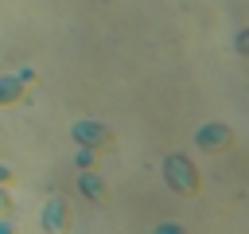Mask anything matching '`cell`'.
Wrapping results in <instances>:
<instances>
[{"instance_id":"7c38bea8","label":"cell","mask_w":249,"mask_h":234,"mask_svg":"<svg viewBox=\"0 0 249 234\" xmlns=\"http://www.w3.org/2000/svg\"><path fill=\"white\" fill-rule=\"evenodd\" d=\"M0 234H16V226L8 222V214H0Z\"/></svg>"},{"instance_id":"8fae6325","label":"cell","mask_w":249,"mask_h":234,"mask_svg":"<svg viewBox=\"0 0 249 234\" xmlns=\"http://www.w3.org/2000/svg\"><path fill=\"white\" fill-rule=\"evenodd\" d=\"M0 183H4V187L12 183V168H8V164H0Z\"/></svg>"},{"instance_id":"5b68a950","label":"cell","mask_w":249,"mask_h":234,"mask_svg":"<svg viewBox=\"0 0 249 234\" xmlns=\"http://www.w3.org/2000/svg\"><path fill=\"white\" fill-rule=\"evenodd\" d=\"M78 191H82L86 199H93V203L105 199V179L97 176V168H86V172L78 176Z\"/></svg>"},{"instance_id":"277c9868","label":"cell","mask_w":249,"mask_h":234,"mask_svg":"<svg viewBox=\"0 0 249 234\" xmlns=\"http://www.w3.org/2000/svg\"><path fill=\"white\" fill-rule=\"evenodd\" d=\"M195 144H198V148H206V152H222V148H230V144H233V129H230V125H222V121H206V125H198Z\"/></svg>"},{"instance_id":"8992f818","label":"cell","mask_w":249,"mask_h":234,"mask_svg":"<svg viewBox=\"0 0 249 234\" xmlns=\"http://www.w3.org/2000/svg\"><path fill=\"white\" fill-rule=\"evenodd\" d=\"M23 90H27V86H19L16 74H4V78H0V105H16V101L23 98Z\"/></svg>"},{"instance_id":"7a4b0ae2","label":"cell","mask_w":249,"mask_h":234,"mask_svg":"<svg viewBox=\"0 0 249 234\" xmlns=\"http://www.w3.org/2000/svg\"><path fill=\"white\" fill-rule=\"evenodd\" d=\"M39 218H43V230H47V234H66V230H70V203H66L62 195H47Z\"/></svg>"},{"instance_id":"6da1fadb","label":"cell","mask_w":249,"mask_h":234,"mask_svg":"<svg viewBox=\"0 0 249 234\" xmlns=\"http://www.w3.org/2000/svg\"><path fill=\"white\" fill-rule=\"evenodd\" d=\"M163 183L175 191V195H195L198 191V168L183 156V152H171L167 160H163Z\"/></svg>"},{"instance_id":"ba28073f","label":"cell","mask_w":249,"mask_h":234,"mask_svg":"<svg viewBox=\"0 0 249 234\" xmlns=\"http://www.w3.org/2000/svg\"><path fill=\"white\" fill-rule=\"evenodd\" d=\"M152 234H187V230H183L179 222H160V226H156Z\"/></svg>"},{"instance_id":"52a82bcc","label":"cell","mask_w":249,"mask_h":234,"mask_svg":"<svg viewBox=\"0 0 249 234\" xmlns=\"http://www.w3.org/2000/svg\"><path fill=\"white\" fill-rule=\"evenodd\" d=\"M74 164H78L82 172H86V168H97V152H93V148H82V144H78V156H74Z\"/></svg>"},{"instance_id":"9c48e42d","label":"cell","mask_w":249,"mask_h":234,"mask_svg":"<svg viewBox=\"0 0 249 234\" xmlns=\"http://www.w3.org/2000/svg\"><path fill=\"white\" fill-rule=\"evenodd\" d=\"M16 78H19V86H35V70H31V66L16 70Z\"/></svg>"},{"instance_id":"3957f363","label":"cell","mask_w":249,"mask_h":234,"mask_svg":"<svg viewBox=\"0 0 249 234\" xmlns=\"http://www.w3.org/2000/svg\"><path fill=\"white\" fill-rule=\"evenodd\" d=\"M70 136H74V144H82V148H93V152H101V148L109 144V129H105L101 121H93V117H82V121H74Z\"/></svg>"},{"instance_id":"30bf717a","label":"cell","mask_w":249,"mask_h":234,"mask_svg":"<svg viewBox=\"0 0 249 234\" xmlns=\"http://www.w3.org/2000/svg\"><path fill=\"white\" fill-rule=\"evenodd\" d=\"M12 211V195H8V187L0 183V214H8Z\"/></svg>"}]
</instances>
